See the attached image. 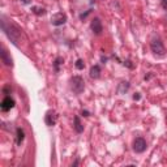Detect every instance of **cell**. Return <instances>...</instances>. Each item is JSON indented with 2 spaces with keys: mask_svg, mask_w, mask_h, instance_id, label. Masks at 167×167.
I'll return each instance as SVG.
<instances>
[{
  "mask_svg": "<svg viewBox=\"0 0 167 167\" xmlns=\"http://www.w3.org/2000/svg\"><path fill=\"white\" fill-rule=\"evenodd\" d=\"M2 27H3V31L5 33V35L12 41V43L16 44V46H18V42H20V38H21V30L18 29V27L13 24H10V22L8 24L4 17L2 20Z\"/></svg>",
  "mask_w": 167,
  "mask_h": 167,
  "instance_id": "obj_1",
  "label": "cell"
},
{
  "mask_svg": "<svg viewBox=\"0 0 167 167\" xmlns=\"http://www.w3.org/2000/svg\"><path fill=\"white\" fill-rule=\"evenodd\" d=\"M69 86H71V90L79 96V94H81L85 90V81H84L81 76H73L69 80Z\"/></svg>",
  "mask_w": 167,
  "mask_h": 167,
  "instance_id": "obj_2",
  "label": "cell"
},
{
  "mask_svg": "<svg viewBox=\"0 0 167 167\" xmlns=\"http://www.w3.org/2000/svg\"><path fill=\"white\" fill-rule=\"evenodd\" d=\"M150 50L154 55H158V56H163L166 50H165V46H163V42L159 39V38H155L150 42Z\"/></svg>",
  "mask_w": 167,
  "mask_h": 167,
  "instance_id": "obj_3",
  "label": "cell"
},
{
  "mask_svg": "<svg viewBox=\"0 0 167 167\" xmlns=\"http://www.w3.org/2000/svg\"><path fill=\"white\" fill-rule=\"evenodd\" d=\"M67 14L63 12H58V13H54L52 17H51V24L54 26H62L67 22Z\"/></svg>",
  "mask_w": 167,
  "mask_h": 167,
  "instance_id": "obj_4",
  "label": "cell"
},
{
  "mask_svg": "<svg viewBox=\"0 0 167 167\" xmlns=\"http://www.w3.org/2000/svg\"><path fill=\"white\" fill-rule=\"evenodd\" d=\"M146 141L145 138L142 137H137L135 138V141H133V150H135L136 153H144L146 150Z\"/></svg>",
  "mask_w": 167,
  "mask_h": 167,
  "instance_id": "obj_5",
  "label": "cell"
},
{
  "mask_svg": "<svg viewBox=\"0 0 167 167\" xmlns=\"http://www.w3.org/2000/svg\"><path fill=\"white\" fill-rule=\"evenodd\" d=\"M44 123H46L48 127H54L58 123V114L55 112L54 110H48L46 115H44Z\"/></svg>",
  "mask_w": 167,
  "mask_h": 167,
  "instance_id": "obj_6",
  "label": "cell"
},
{
  "mask_svg": "<svg viewBox=\"0 0 167 167\" xmlns=\"http://www.w3.org/2000/svg\"><path fill=\"white\" fill-rule=\"evenodd\" d=\"M90 29L96 35H99L103 31V26H102V21L99 17H94L92 20V24H90Z\"/></svg>",
  "mask_w": 167,
  "mask_h": 167,
  "instance_id": "obj_7",
  "label": "cell"
},
{
  "mask_svg": "<svg viewBox=\"0 0 167 167\" xmlns=\"http://www.w3.org/2000/svg\"><path fill=\"white\" fill-rule=\"evenodd\" d=\"M13 107H14V101L9 96H5L4 99L2 101V103H0V108H2V111L7 112V111H9L10 108H13Z\"/></svg>",
  "mask_w": 167,
  "mask_h": 167,
  "instance_id": "obj_8",
  "label": "cell"
},
{
  "mask_svg": "<svg viewBox=\"0 0 167 167\" xmlns=\"http://www.w3.org/2000/svg\"><path fill=\"white\" fill-rule=\"evenodd\" d=\"M0 56H2V62L7 65V67H12L13 62H12V58L10 55L8 54V51L5 50V47H2V52H0Z\"/></svg>",
  "mask_w": 167,
  "mask_h": 167,
  "instance_id": "obj_9",
  "label": "cell"
},
{
  "mask_svg": "<svg viewBox=\"0 0 167 167\" xmlns=\"http://www.w3.org/2000/svg\"><path fill=\"white\" fill-rule=\"evenodd\" d=\"M101 73H102V69H101V67H99L98 64L93 65L90 68V77L92 79H94V80L99 79V77H101Z\"/></svg>",
  "mask_w": 167,
  "mask_h": 167,
  "instance_id": "obj_10",
  "label": "cell"
},
{
  "mask_svg": "<svg viewBox=\"0 0 167 167\" xmlns=\"http://www.w3.org/2000/svg\"><path fill=\"white\" fill-rule=\"evenodd\" d=\"M24 138H25V132H24V129H21V128H17V129H16V144H17V145H21L22 141H24Z\"/></svg>",
  "mask_w": 167,
  "mask_h": 167,
  "instance_id": "obj_11",
  "label": "cell"
},
{
  "mask_svg": "<svg viewBox=\"0 0 167 167\" xmlns=\"http://www.w3.org/2000/svg\"><path fill=\"white\" fill-rule=\"evenodd\" d=\"M75 131L77 132V133H82L84 132V125L81 124V120H80V118L79 116H75Z\"/></svg>",
  "mask_w": 167,
  "mask_h": 167,
  "instance_id": "obj_12",
  "label": "cell"
},
{
  "mask_svg": "<svg viewBox=\"0 0 167 167\" xmlns=\"http://www.w3.org/2000/svg\"><path fill=\"white\" fill-rule=\"evenodd\" d=\"M63 63H64V60H63V58H60V56H58L56 59L54 60L52 65H54V71L56 72V73H59V71H60V65H62Z\"/></svg>",
  "mask_w": 167,
  "mask_h": 167,
  "instance_id": "obj_13",
  "label": "cell"
},
{
  "mask_svg": "<svg viewBox=\"0 0 167 167\" xmlns=\"http://www.w3.org/2000/svg\"><path fill=\"white\" fill-rule=\"evenodd\" d=\"M128 89H129V82L128 81H123L119 84V88H118V92L120 94H124L125 92H128Z\"/></svg>",
  "mask_w": 167,
  "mask_h": 167,
  "instance_id": "obj_14",
  "label": "cell"
},
{
  "mask_svg": "<svg viewBox=\"0 0 167 167\" xmlns=\"http://www.w3.org/2000/svg\"><path fill=\"white\" fill-rule=\"evenodd\" d=\"M31 12L37 16H43L44 13H46V9L42 8V7H37V5H34V7H31Z\"/></svg>",
  "mask_w": 167,
  "mask_h": 167,
  "instance_id": "obj_15",
  "label": "cell"
},
{
  "mask_svg": "<svg viewBox=\"0 0 167 167\" xmlns=\"http://www.w3.org/2000/svg\"><path fill=\"white\" fill-rule=\"evenodd\" d=\"M75 67H76V68L79 69V71H81V69L85 68V63H84V60H82V59H77V60H76V63H75Z\"/></svg>",
  "mask_w": 167,
  "mask_h": 167,
  "instance_id": "obj_16",
  "label": "cell"
},
{
  "mask_svg": "<svg viewBox=\"0 0 167 167\" xmlns=\"http://www.w3.org/2000/svg\"><path fill=\"white\" fill-rule=\"evenodd\" d=\"M10 90H12V89H10V86L9 85H5L4 88H3V92H4V94H10Z\"/></svg>",
  "mask_w": 167,
  "mask_h": 167,
  "instance_id": "obj_17",
  "label": "cell"
},
{
  "mask_svg": "<svg viewBox=\"0 0 167 167\" xmlns=\"http://www.w3.org/2000/svg\"><path fill=\"white\" fill-rule=\"evenodd\" d=\"M123 64H124V65H127L128 68H131V69L133 68V64H131V60H125V62H124Z\"/></svg>",
  "mask_w": 167,
  "mask_h": 167,
  "instance_id": "obj_18",
  "label": "cell"
},
{
  "mask_svg": "<svg viewBox=\"0 0 167 167\" xmlns=\"http://www.w3.org/2000/svg\"><path fill=\"white\" fill-rule=\"evenodd\" d=\"M161 4H162V8L167 10V0H161Z\"/></svg>",
  "mask_w": 167,
  "mask_h": 167,
  "instance_id": "obj_19",
  "label": "cell"
},
{
  "mask_svg": "<svg viewBox=\"0 0 167 167\" xmlns=\"http://www.w3.org/2000/svg\"><path fill=\"white\" fill-rule=\"evenodd\" d=\"M140 98H141V96H140V93H136L135 96H133V99L135 101H140Z\"/></svg>",
  "mask_w": 167,
  "mask_h": 167,
  "instance_id": "obj_20",
  "label": "cell"
},
{
  "mask_svg": "<svg viewBox=\"0 0 167 167\" xmlns=\"http://www.w3.org/2000/svg\"><path fill=\"white\" fill-rule=\"evenodd\" d=\"M20 3H22V4H30L31 0H20Z\"/></svg>",
  "mask_w": 167,
  "mask_h": 167,
  "instance_id": "obj_21",
  "label": "cell"
},
{
  "mask_svg": "<svg viewBox=\"0 0 167 167\" xmlns=\"http://www.w3.org/2000/svg\"><path fill=\"white\" fill-rule=\"evenodd\" d=\"M82 115H84V116H89L90 114H89V111H86V110H82Z\"/></svg>",
  "mask_w": 167,
  "mask_h": 167,
  "instance_id": "obj_22",
  "label": "cell"
},
{
  "mask_svg": "<svg viewBox=\"0 0 167 167\" xmlns=\"http://www.w3.org/2000/svg\"><path fill=\"white\" fill-rule=\"evenodd\" d=\"M77 165H79V159H77V161H75V162L72 163V167H76Z\"/></svg>",
  "mask_w": 167,
  "mask_h": 167,
  "instance_id": "obj_23",
  "label": "cell"
}]
</instances>
